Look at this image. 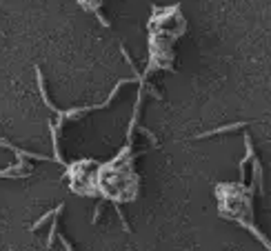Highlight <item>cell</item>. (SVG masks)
<instances>
[{
  "label": "cell",
  "instance_id": "1",
  "mask_svg": "<svg viewBox=\"0 0 271 251\" xmlns=\"http://www.w3.org/2000/svg\"><path fill=\"white\" fill-rule=\"evenodd\" d=\"M29 173H31V169L25 165V158H18L16 165L0 171V178H29Z\"/></svg>",
  "mask_w": 271,
  "mask_h": 251
},
{
  "label": "cell",
  "instance_id": "2",
  "mask_svg": "<svg viewBox=\"0 0 271 251\" xmlns=\"http://www.w3.org/2000/svg\"><path fill=\"white\" fill-rule=\"evenodd\" d=\"M247 122H234V125H224V127H218V129H209V131H202L198 136H193V140H200V138H209V136H220V133H227V131H236L244 127Z\"/></svg>",
  "mask_w": 271,
  "mask_h": 251
}]
</instances>
